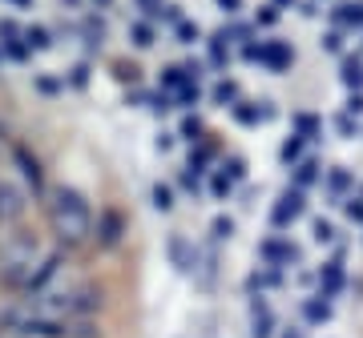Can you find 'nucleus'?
<instances>
[{"mask_svg":"<svg viewBox=\"0 0 363 338\" xmlns=\"http://www.w3.org/2000/svg\"><path fill=\"white\" fill-rule=\"evenodd\" d=\"M351 117H355V113H343V117H335V129H339V137H347V141L355 137V133H359V125H355Z\"/></svg>","mask_w":363,"mask_h":338,"instance_id":"nucleus-22","label":"nucleus"},{"mask_svg":"<svg viewBox=\"0 0 363 338\" xmlns=\"http://www.w3.org/2000/svg\"><path fill=\"white\" fill-rule=\"evenodd\" d=\"M347 113H363V93H355V97L347 101Z\"/></svg>","mask_w":363,"mask_h":338,"instance_id":"nucleus-31","label":"nucleus"},{"mask_svg":"<svg viewBox=\"0 0 363 338\" xmlns=\"http://www.w3.org/2000/svg\"><path fill=\"white\" fill-rule=\"evenodd\" d=\"M283 338H303V334H298V330H286V334Z\"/></svg>","mask_w":363,"mask_h":338,"instance_id":"nucleus-34","label":"nucleus"},{"mask_svg":"<svg viewBox=\"0 0 363 338\" xmlns=\"http://www.w3.org/2000/svg\"><path fill=\"white\" fill-rule=\"evenodd\" d=\"M303 209H307V190L291 185V190H283V194H279V202L271 206V226H274V230L295 226V221L303 218Z\"/></svg>","mask_w":363,"mask_h":338,"instance_id":"nucleus-2","label":"nucleus"},{"mask_svg":"<svg viewBox=\"0 0 363 338\" xmlns=\"http://www.w3.org/2000/svg\"><path fill=\"white\" fill-rule=\"evenodd\" d=\"M295 125H298V133H303L307 141H311V133H319V125H315V117H307V113H298V117H295Z\"/></svg>","mask_w":363,"mask_h":338,"instance_id":"nucleus-26","label":"nucleus"},{"mask_svg":"<svg viewBox=\"0 0 363 338\" xmlns=\"http://www.w3.org/2000/svg\"><path fill=\"white\" fill-rule=\"evenodd\" d=\"M339 290H343V262H327V270H323V294L327 298H335Z\"/></svg>","mask_w":363,"mask_h":338,"instance_id":"nucleus-14","label":"nucleus"},{"mask_svg":"<svg viewBox=\"0 0 363 338\" xmlns=\"http://www.w3.org/2000/svg\"><path fill=\"white\" fill-rule=\"evenodd\" d=\"M319 177H323V165H319L315 157H303V161L295 165V185H298V190H311Z\"/></svg>","mask_w":363,"mask_h":338,"instance_id":"nucleus-11","label":"nucleus"},{"mask_svg":"<svg viewBox=\"0 0 363 338\" xmlns=\"http://www.w3.org/2000/svg\"><path fill=\"white\" fill-rule=\"evenodd\" d=\"M154 209H162V214L174 209V194H169V185H154Z\"/></svg>","mask_w":363,"mask_h":338,"instance_id":"nucleus-20","label":"nucleus"},{"mask_svg":"<svg viewBox=\"0 0 363 338\" xmlns=\"http://www.w3.org/2000/svg\"><path fill=\"white\" fill-rule=\"evenodd\" d=\"M331 21H335V28H363V0L339 4L335 13H331Z\"/></svg>","mask_w":363,"mask_h":338,"instance_id":"nucleus-9","label":"nucleus"},{"mask_svg":"<svg viewBox=\"0 0 363 338\" xmlns=\"http://www.w3.org/2000/svg\"><path fill=\"white\" fill-rule=\"evenodd\" d=\"M323 49H327V52H339V49H343V33H339V28L323 37Z\"/></svg>","mask_w":363,"mask_h":338,"instance_id":"nucleus-27","label":"nucleus"},{"mask_svg":"<svg viewBox=\"0 0 363 338\" xmlns=\"http://www.w3.org/2000/svg\"><path fill=\"white\" fill-rule=\"evenodd\" d=\"M279 21V8H262L259 13V25H274Z\"/></svg>","mask_w":363,"mask_h":338,"instance_id":"nucleus-29","label":"nucleus"},{"mask_svg":"<svg viewBox=\"0 0 363 338\" xmlns=\"http://www.w3.org/2000/svg\"><path fill=\"white\" fill-rule=\"evenodd\" d=\"M343 209H347L351 221H363V190H359V194H351L347 202H343Z\"/></svg>","mask_w":363,"mask_h":338,"instance_id":"nucleus-21","label":"nucleus"},{"mask_svg":"<svg viewBox=\"0 0 363 338\" xmlns=\"http://www.w3.org/2000/svg\"><path fill=\"white\" fill-rule=\"evenodd\" d=\"M28 209L25 190H16L13 182H0V221H16Z\"/></svg>","mask_w":363,"mask_h":338,"instance_id":"nucleus-5","label":"nucleus"},{"mask_svg":"<svg viewBox=\"0 0 363 338\" xmlns=\"http://www.w3.org/2000/svg\"><path fill=\"white\" fill-rule=\"evenodd\" d=\"M271 334H274V314L267 306V298L255 294L250 298V338H271Z\"/></svg>","mask_w":363,"mask_h":338,"instance_id":"nucleus-4","label":"nucleus"},{"mask_svg":"<svg viewBox=\"0 0 363 338\" xmlns=\"http://www.w3.org/2000/svg\"><path fill=\"white\" fill-rule=\"evenodd\" d=\"M255 61H262L267 69H286V61H291V52H286V45H279V40H267V45H259V57Z\"/></svg>","mask_w":363,"mask_h":338,"instance_id":"nucleus-8","label":"nucleus"},{"mask_svg":"<svg viewBox=\"0 0 363 338\" xmlns=\"http://www.w3.org/2000/svg\"><path fill=\"white\" fill-rule=\"evenodd\" d=\"M303 141H307L303 133H291V137L279 145V157H283V165H298V161H303Z\"/></svg>","mask_w":363,"mask_h":338,"instance_id":"nucleus-13","label":"nucleus"},{"mask_svg":"<svg viewBox=\"0 0 363 338\" xmlns=\"http://www.w3.org/2000/svg\"><path fill=\"white\" fill-rule=\"evenodd\" d=\"M13 8H33V0H9Z\"/></svg>","mask_w":363,"mask_h":338,"instance_id":"nucleus-33","label":"nucleus"},{"mask_svg":"<svg viewBox=\"0 0 363 338\" xmlns=\"http://www.w3.org/2000/svg\"><path fill=\"white\" fill-rule=\"evenodd\" d=\"M25 40H28V49H33V52H45V49H52V40H49V28H28V33H25Z\"/></svg>","mask_w":363,"mask_h":338,"instance_id":"nucleus-16","label":"nucleus"},{"mask_svg":"<svg viewBox=\"0 0 363 338\" xmlns=\"http://www.w3.org/2000/svg\"><path fill=\"white\" fill-rule=\"evenodd\" d=\"M214 4H218L222 13H238L242 8V0H214Z\"/></svg>","mask_w":363,"mask_h":338,"instance_id":"nucleus-28","label":"nucleus"},{"mask_svg":"<svg viewBox=\"0 0 363 338\" xmlns=\"http://www.w3.org/2000/svg\"><path fill=\"white\" fill-rule=\"evenodd\" d=\"M303 318H307V322H327V318H331V298H327L323 290H319L315 298H303Z\"/></svg>","mask_w":363,"mask_h":338,"instance_id":"nucleus-10","label":"nucleus"},{"mask_svg":"<svg viewBox=\"0 0 363 338\" xmlns=\"http://www.w3.org/2000/svg\"><path fill=\"white\" fill-rule=\"evenodd\" d=\"M234 182H238V177H230V173L218 165V173H214V194H218V197H230V194H234Z\"/></svg>","mask_w":363,"mask_h":338,"instance_id":"nucleus-19","label":"nucleus"},{"mask_svg":"<svg viewBox=\"0 0 363 338\" xmlns=\"http://www.w3.org/2000/svg\"><path fill=\"white\" fill-rule=\"evenodd\" d=\"M311 238H315V242H331V238H335V226H331V221H315Z\"/></svg>","mask_w":363,"mask_h":338,"instance_id":"nucleus-25","label":"nucleus"},{"mask_svg":"<svg viewBox=\"0 0 363 338\" xmlns=\"http://www.w3.org/2000/svg\"><path fill=\"white\" fill-rule=\"evenodd\" d=\"M347 190H351V173L335 169V173L327 177V194H331V202H347Z\"/></svg>","mask_w":363,"mask_h":338,"instance_id":"nucleus-15","label":"nucleus"},{"mask_svg":"<svg viewBox=\"0 0 363 338\" xmlns=\"http://www.w3.org/2000/svg\"><path fill=\"white\" fill-rule=\"evenodd\" d=\"M194 133H198V121H186V125H182V137H186V141H194Z\"/></svg>","mask_w":363,"mask_h":338,"instance_id":"nucleus-32","label":"nucleus"},{"mask_svg":"<svg viewBox=\"0 0 363 338\" xmlns=\"http://www.w3.org/2000/svg\"><path fill=\"white\" fill-rule=\"evenodd\" d=\"M133 45H138V49H150V45H154V33H150V25H142V21L133 25Z\"/></svg>","mask_w":363,"mask_h":338,"instance_id":"nucleus-24","label":"nucleus"},{"mask_svg":"<svg viewBox=\"0 0 363 338\" xmlns=\"http://www.w3.org/2000/svg\"><path fill=\"white\" fill-rule=\"evenodd\" d=\"M49 226L65 242H81L93 226V209L85 202V194L73 190V185H57L49 194Z\"/></svg>","mask_w":363,"mask_h":338,"instance_id":"nucleus-1","label":"nucleus"},{"mask_svg":"<svg viewBox=\"0 0 363 338\" xmlns=\"http://www.w3.org/2000/svg\"><path fill=\"white\" fill-rule=\"evenodd\" d=\"M234 238V221L230 218H214V242H230Z\"/></svg>","mask_w":363,"mask_h":338,"instance_id":"nucleus-23","label":"nucleus"},{"mask_svg":"<svg viewBox=\"0 0 363 338\" xmlns=\"http://www.w3.org/2000/svg\"><path fill=\"white\" fill-rule=\"evenodd\" d=\"M259 258L262 266H271V270H286V266H298V246L295 242H286V238H267L259 246Z\"/></svg>","mask_w":363,"mask_h":338,"instance_id":"nucleus-3","label":"nucleus"},{"mask_svg":"<svg viewBox=\"0 0 363 338\" xmlns=\"http://www.w3.org/2000/svg\"><path fill=\"white\" fill-rule=\"evenodd\" d=\"M279 4H295V0H279Z\"/></svg>","mask_w":363,"mask_h":338,"instance_id":"nucleus-35","label":"nucleus"},{"mask_svg":"<svg viewBox=\"0 0 363 338\" xmlns=\"http://www.w3.org/2000/svg\"><path fill=\"white\" fill-rule=\"evenodd\" d=\"M178 37H182V40H186V45H190V37H194V40H198V25H194V28H190V25H182V28H178Z\"/></svg>","mask_w":363,"mask_h":338,"instance_id":"nucleus-30","label":"nucleus"},{"mask_svg":"<svg viewBox=\"0 0 363 338\" xmlns=\"http://www.w3.org/2000/svg\"><path fill=\"white\" fill-rule=\"evenodd\" d=\"M214 101L218 105H238V85H234V81H218V89H214Z\"/></svg>","mask_w":363,"mask_h":338,"instance_id":"nucleus-17","label":"nucleus"},{"mask_svg":"<svg viewBox=\"0 0 363 338\" xmlns=\"http://www.w3.org/2000/svg\"><path fill=\"white\" fill-rule=\"evenodd\" d=\"M25 334H40V338H57V334H61V326H57V322H45V318H37V322H25Z\"/></svg>","mask_w":363,"mask_h":338,"instance_id":"nucleus-18","label":"nucleus"},{"mask_svg":"<svg viewBox=\"0 0 363 338\" xmlns=\"http://www.w3.org/2000/svg\"><path fill=\"white\" fill-rule=\"evenodd\" d=\"M339 81H343L347 89H363V57H343Z\"/></svg>","mask_w":363,"mask_h":338,"instance_id":"nucleus-12","label":"nucleus"},{"mask_svg":"<svg viewBox=\"0 0 363 338\" xmlns=\"http://www.w3.org/2000/svg\"><path fill=\"white\" fill-rule=\"evenodd\" d=\"M166 258H169V266H174V270H182V274L194 270V246H190V242H186L182 234H169V242H166Z\"/></svg>","mask_w":363,"mask_h":338,"instance_id":"nucleus-6","label":"nucleus"},{"mask_svg":"<svg viewBox=\"0 0 363 338\" xmlns=\"http://www.w3.org/2000/svg\"><path fill=\"white\" fill-rule=\"evenodd\" d=\"M230 113H234V121H238V125H262V121L274 117L271 101H238Z\"/></svg>","mask_w":363,"mask_h":338,"instance_id":"nucleus-7","label":"nucleus"}]
</instances>
